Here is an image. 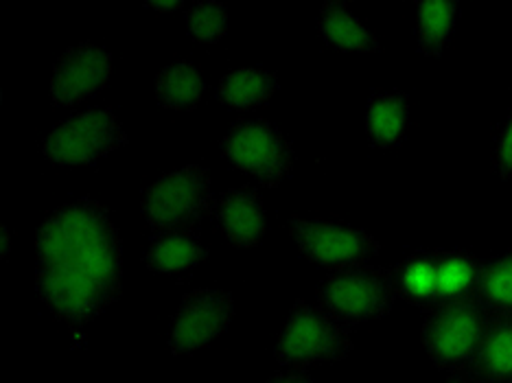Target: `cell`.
I'll return each mask as SVG.
<instances>
[{
	"label": "cell",
	"instance_id": "obj_1",
	"mask_svg": "<svg viewBox=\"0 0 512 383\" xmlns=\"http://www.w3.org/2000/svg\"><path fill=\"white\" fill-rule=\"evenodd\" d=\"M36 292L57 320L84 327L121 296V239L106 206L64 204L36 235Z\"/></svg>",
	"mask_w": 512,
	"mask_h": 383
},
{
	"label": "cell",
	"instance_id": "obj_2",
	"mask_svg": "<svg viewBox=\"0 0 512 383\" xmlns=\"http://www.w3.org/2000/svg\"><path fill=\"white\" fill-rule=\"evenodd\" d=\"M491 320V313L475 298L434 307L421 329L427 357L442 373L467 375Z\"/></svg>",
	"mask_w": 512,
	"mask_h": 383
},
{
	"label": "cell",
	"instance_id": "obj_3",
	"mask_svg": "<svg viewBox=\"0 0 512 383\" xmlns=\"http://www.w3.org/2000/svg\"><path fill=\"white\" fill-rule=\"evenodd\" d=\"M318 307L346 327L386 318L397 303L392 270L379 265H351L331 270L316 289Z\"/></svg>",
	"mask_w": 512,
	"mask_h": 383
},
{
	"label": "cell",
	"instance_id": "obj_4",
	"mask_svg": "<svg viewBox=\"0 0 512 383\" xmlns=\"http://www.w3.org/2000/svg\"><path fill=\"white\" fill-rule=\"evenodd\" d=\"M351 327L320 307L296 300L274 348L276 362L305 370L318 362H342L353 353Z\"/></svg>",
	"mask_w": 512,
	"mask_h": 383
},
{
	"label": "cell",
	"instance_id": "obj_5",
	"mask_svg": "<svg viewBox=\"0 0 512 383\" xmlns=\"http://www.w3.org/2000/svg\"><path fill=\"white\" fill-rule=\"evenodd\" d=\"M141 211L151 230L197 224L215 213L211 178L204 167L189 165L169 173L143 193Z\"/></svg>",
	"mask_w": 512,
	"mask_h": 383
},
{
	"label": "cell",
	"instance_id": "obj_6",
	"mask_svg": "<svg viewBox=\"0 0 512 383\" xmlns=\"http://www.w3.org/2000/svg\"><path fill=\"white\" fill-rule=\"evenodd\" d=\"M221 152L267 189H276L294 169L292 141L265 119L237 121L221 138Z\"/></svg>",
	"mask_w": 512,
	"mask_h": 383
},
{
	"label": "cell",
	"instance_id": "obj_7",
	"mask_svg": "<svg viewBox=\"0 0 512 383\" xmlns=\"http://www.w3.org/2000/svg\"><path fill=\"white\" fill-rule=\"evenodd\" d=\"M127 145V136L116 114L103 108L75 112L57 125L42 143L44 158L57 167L90 165L114 149Z\"/></svg>",
	"mask_w": 512,
	"mask_h": 383
},
{
	"label": "cell",
	"instance_id": "obj_8",
	"mask_svg": "<svg viewBox=\"0 0 512 383\" xmlns=\"http://www.w3.org/2000/svg\"><path fill=\"white\" fill-rule=\"evenodd\" d=\"M287 226L302 257L320 268H351L368 263L381 252L379 241L370 232L348 224L289 217Z\"/></svg>",
	"mask_w": 512,
	"mask_h": 383
},
{
	"label": "cell",
	"instance_id": "obj_9",
	"mask_svg": "<svg viewBox=\"0 0 512 383\" xmlns=\"http://www.w3.org/2000/svg\"><path fill=\"white\" fill-rule=\"evenodd\" d=\"M232 318L235 300L228 292L208 287L189 292L171 320V355H186L206 346L230 327Z\"/></svg>",
	"mask_w": 512,
	"mask_h": 383
},
{
	"label": "cell",
	"instance_id": "obj_10",
	"mask_svg": "<svg viewBox=\"0 0 512 383\" xmlns=\"http://www.w3.org/2000/svg\"><path fill=\"white\" fill-rule=\"evenodd\" d=\"M112 55L97 44H75L57 60L51 77V99L55 106H75L108 84Z\"/></svg>",
	"mask_w": 512,
	"mask_h": 383
},
{
	"label": "cell",
	"instance_id": "obj_11",
	"mask_svg": "<svg viewBox=\"0 0 512 383\" xmlns=\"http://www.w3.org/2000/svg\"><path fill=\"white\" fill-rule=\"evenodd\" d=\"M215 217L235 248H256L265 235V208L250 184L221 195L215 202Z\"/></svg>",
	"mask_w": 512,
	"mask_h": 383
},
{
	"label": "cell",
	"instance_id": "obj_12",
	"mask_svg": "<svg viewBox=\"0 0 512 383\" xmlns=\"http://www.w3.org/2000/svg\"><path fill=\"white\" fill-rule=\"evenodd\" d=\"M208 257V248L193 228L162 230L151 237L145 263L151 272L171 274L189 270Z\"/></svg>",
	"mask_w": 512,
	"mask_h": 383
},
{
	"label": "cell",
	"instance_id": "obj_13",
	"mask_svg": "<svg viewBox=\"0 0 512 383\" xmlns=\"http://www.w3.org/2000/svg\"><path fill=\"white\" fill-rule=\"evenodd\" d=\"M390 270L399 300L425 311L438 307V252H414Z\"/></svg>",
	"mask_w": 512,
	"mask_h": 383
},
{
	"label": "cell",
	"instance_id": "obj_14",
	"mask_svg": "<svg viewBox=\"0 0 512 383\" xmlns=\"http://www.w3.org/2000/svg\"><path fill=\"white\" fill-rule=\"evenodd\" d=\"M410 127V97L405 92H379L368 99L366 132L370 145L394 149L405 141Z\"/></svg>",
	"mask_w": 512,
	"mask_h": 383
},
{
	"label": "cell",
	"instance_id": "obj_15",
	"mask_svg": "<svg viewBox=\"0 0 512 383\" xmlns=\"http://www.w3.org/2000/svg\"><path fill=\"white\" fill-rule=\"evenodd\" d=\"M467 375L480 383H512V316L491 320Z\"/></svg>",
	"mask_w": 512,
	"mask_h": 383
},
{
	"label": "cell",
	"instance_id": "obj_16",
	"mask_svg": "<svg viewBox=\"0 0 512 383\" xmlns=\"http://www.w3.org/2000/svg\"><path fill=\"white\" fill-rule=\"evenodd\" d=\"M318 29L322 40L348 53H381V44L362 20L344 3H324Z\"/></svg>",
	"mask_w": 512,
	"mask_h": 383
},
{
	"label": "cell",
	"instance_id": "obj_17",
	"mask_svg": "<svg viewBox=\"0 0 512 383\" xmlns=\"http://www.w3.org/2000/svg\"><path fill=\"white\" fill-rule=\"evenodd\" d=\"M484 261L471 252H438V305L475 298Z\"/></svg>",
	"mask_w": 512,
	"mask_h": 383
},
{
	"label": "cell",
	"instance_id": "obj_18",
	"mask_svg": "<svg viewBox=\"0 0 512 383\" xmlns=\"http://www.w3.org/2000/svg\"><path fill=\"white\" fill-rule=\"evenodd\" d=\"M278 90V79L265 68H241V71L221 77L217 86V99L226 108L250 110L270 101Z\"/></svg>",
	"mask_w": 512,
	"mask_h": 383
},
{
	"label": "cell",
	"instance_id": "obj_19",
	"mask_svg": "<svg viewBox=\"0 0 512 383\" xmlns=\"http://www.w3.org/2000/svg\"><path fill=\"white\" fill-rule=\"evenodd\" d=\"M204 95V79L195 64L180 60L162 68L156 77V97L167 110H193Z\"/></svg>",
	"mask_w": 512,
	"mask_h": 383
},
{
	"label": "cell",
	"instance_id": "obj_20",
	"mask_svg": "<svg viewBox=\"0 0 512 383\" xmlns=\"http://www.w3.org/2000/svg\"><path fill=\"white\" fill-rule=\"evenodd\" d=\"M458 5L449 0H425L416 3V40L418 51L427 57H440L456 27Z\"/></svg>",
	"mask_w": 512,
	"mask_h": 383
},
{
	"label": "cell",
	"instance_id": "obj_21",
	"mask_svg": "<svg viewBox=\"0 0 512 383\" xmlns=\"http://www.w3.org/2000/svg\"><path fill=\"white\" fill-rule=\"evenodd\" d=\"M475 300L491 318L512 316V250L484 261Z\"/></svg>",
	"mask_w": 512,
	"mask_h": 383
},
{
	"label": "cell",
	"instance_id": "obj_22",
	"mask_svg": "<svg viewBox=\"0 0 512 383\" xmlns=\"http://www.w3.org/2000/svg\"><path fill=\"white\" fill-rule=\"evenodd\" d=\"M186 29L191 38L204 44H215L226 36L228 16L226 7L217 0H206V3H195L186 9Z\"/></svg>",
	"mask_w": 512,
	"mask_h": 383
},
{
	"label": "cell",
	"instance_id": "obj_23",
	"mask_svg": "<svg viewBox=\"0 0 512 383\" xmlns=\"http://www.w3.org/2000/svg\"><path fill=\"white\" fill-rule=\"evenodd\" d=\"M495 171L502 180H512V110L508 112L495 143Z\"/></svg>",
	"mask_w": 512,
	"mask_h": 383
},
{
	"label": "cell",
	"instance_id": "obj_24",
	"mask_svg": "<svg viewBox=\"0 0 512 383\" xmlns=\"http://www.w3.org/2000/svg\"><path fill=\"white\" fill-rule=\"evenodd\" d=\"M265 383H316L309 375L302 373V370H294V373H278L272 375Z\"/></svg>",
	"mask_w": 512,
	"mask_h": 383
},
{
	"label": "cell",
	"instance_id": "obj_25",
	"mask_svg": "<svg viewBox=\"0 0 512 383\" xmlns=\"http://www.w3.org/2000/svg\"><path fill=\"white\" fill-rule=\"evenodd\" d=\"M182 3L180 0H173V3H147L149 9H158V11H171V9H178Z\"/></svg>",
	"mask_w": 512,
	"mask_h": 383
},
{
	"label": "cell",
	"instance_id": "obj_26",
	"mask_svg": "<svg viewBox=\"0 0 512 383\" xmlns=\"http://www.w3.org/2000/svg\"><path fill=\"white\" fill-rule=\"evenodd\" d=\"M0 235H3V259L9 254V246H11V232L7 226L0 228Z\"/></svg>",
	"mask_w": 512,
	"mask_h": 383
},
{
	"label": "cell",
	"instance_id": "obj_27",
	"mask_svg": "<svg viewBox=\"0 0 512 383\" xmlns=\"http://www.w3.org/2000/svg\"><path fill=\"white\" fill-rule=\"evenodd\" d=\"M445 383H480V381H475V379L469 377V375H456V377H451V379L445 381Z\"/></svg>",
	"mask_w": 512,
	"mask_h": 383
}]
</instances>
